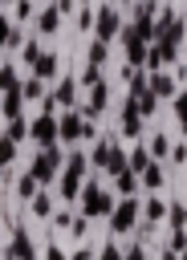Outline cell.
Segmentation results:
<instances>
[{
	"mask_svg": "<svg viewBox=\"0 0 187 260\" xmlns=\"http://www.w3.org/2000/svg\"><path fill=\"white\" fill-rule=\"evenodd\" d=\"M85 171H89V154H85V150H69L65 171H61V179H57V199H61V203L81 199V191H85V183H89Z\"/></svg>",
	"mask_w": 187,
	"mask_h": 260,
	"instance_id": "cell-1",
	"label": "cell"
},
{
	"mask_svg": "<svg viewBox=\"0 0 187 260\" xmlns=\"http://www.w3.org/2000/svg\"><path fill=\"white\" fill-rule=\"evenodd\" d=\"M65 150H61V142L57 146H41L37 154H33V162H28V171L41 179V187H57V179H61V171H65Z\"/></svg>",
	"mask_w": 187,
	"mask_h": 260,
	"instance_id": "cell-2",
	"label": "cell"
},
{
	"mask_svg": "<svg viewBox=\"0 0 187 260\" xmlns=\"http://www.w3.org/2000/svg\"><path fill=\"white\" fill-rule=\"evenodd\" d=\"M81 215L85 219H110L114 215V207H118V199H114V191H106L98 179H89L85 183V191H81Z\"/></svg>",
	"mask_w": 187,
	"mask_h": 260,
	"instance_id": "cell-3",
	"label": "cell"
},
{
	"mask_svg": "<svg viewBox=\"0 0 187 260\" xmlns=\"http://www.w3.org/2000/svg\"><path fill=\"white\" fill-rule=\"evenodd\" d=\"M142 219V203L134 199V195H126V199H118V207H114V215L106 219L110 223V236L118 240V236H126V232H134V223Z\"/></svg>",
	"mask_w": 187,
	"mask_h": 260,
	"instance_id": "cell-4",
	"label": "cell"
},
{
	"mask_svg": "<svg viewBox=\"0 0 187 260\" xmlns=\"http://www.w3.org/2000/svg\"><path fill=\"white\" fill-rule=\"evenodd\" d=\"M85 126H89V110H85V106L61 110V146H77V142H85Z\"/></svg>",
	"mask_w": 187,
	"mask_h": 260,
	"instance_id": "cell-5",
	"label": "cell"
},
{
	"mask_svg": "<svg viewBox=\"0 0 187 260\" xmlns=\"http://www.w3.org/2000/svg\"><path fill=\"white\" fill-rule=\"evenodd\" d=\"M33 142H37V150H41V146H57V142H61V114L41 110V114L33 118Z\"/></svg>",
	"mask_w": 187,
	"mask_h": 260,
	"instance_id": "cell-6",
	"label": "cell"
},
{
	"mask_svg": "<svg viewBox=\"0 0 187 260\" xmlns=\"http://www.w3.org/2000/svg\"><path fill=\"white\" fill-rule=\"evenodd\" d=\"M122 28H126L122 12H118L114 4H102V8H98V24H94V37L110 45V41H118V37H122Z\"/></svg>",
	"mask_w": 187,
	"mask_h": 260,
	"instance_id": "cell-7",
	"label": "cell"
},
{
	"mask_svg": "<svg viewBox=\"0 0 187 260\" xmlns=\"http://www.w3.org/2000/svg\"><path fill=\"white\" fill-rule=\"evenodd\" d=\"M118 41H122V57H126V65H134V69L142 65V69H146V57H150V45H146V41H142V37L134 32V24H126Z\"/></svg>",
	"mask_w": 187,
	"mask_h": 260,
	"instance_id": "cell-8",
	"label": "cell"
},
{
	"mask_svg": "<svg viewBox=\"0 0 187 260\" xmlns=\"http://www.w3.org/2000/svg\"><path fill=\"white\" fill-rule=\"evenodd\" d=\"M142 114H138V98H130L126 93V102H122V118H118V130H122V138H130V142H138V134H142Z\"/></svg>",
	"mask_w": 187,
	"mask_h": 260,
	"instance_id": "cell-9",
	"label": "cell"
},
{
	"mask_svg": "<svg viewBox=\"0 0 187 260\" xmlns=\"http://www.w3.org/2000/svg\"><path fill=\"white\" fill-rule=\"evenodd\" d=\"M4 256L8 260H37V248H33V236L24 228H12L8 244H4Z\"/></svg>",
	"mask_w": 187,
	"mask_h": 260,
	"instance_id": "cell-10",
	"label": "cell"
},
{
	"mask_svg": "<svg viewBox=\"0 0 187 260\" xmlns=\"http://www.w3.org/2000/svg\"><path fill=\"white\" fill-rule=\"evenodd\" d=\"M77 85H81L77 77H61V81L49 89V98L57 102V110H73V106H77Z\"/></svg>",
	"mask_w": 187,
	"mask_h": 260,
	"instance_id": "cell-11",
	"label": "cell"
},
{
	"mask_svg": "<svg viewBox=\"0 0 187 260\" xmlns=\"http://www.w3.org/2000/svg\"><path fill=\"white\" fill-rule=\"evenodd\" d=\"M150 89H154V98L163 102H175V93H179V77L175 73H167V69H159V73H150Z\"/></svg>",
	"mask_w": 187,
	"mask_h": 260,
	"instance_id": "cell-12",
	"label": "cell"
},
{
	"mask_svg": "<svg viewBox=\"0 0 187 260\" xmlns=\"http://www.w3.org/2000/svg\"><path fill=\"white\" fill-rule=\"evenodd\" d=\"M57 28H61V8H57V4H45V8L37 12V32H41V37H53Z\"/></svg>",
	"mask_w": 187,
	"mask_h": 260,
	"instance_id": "cell-13",
	"label": "cell"
},
{
	"mask_svg": "<svg viewBox=\"0 0 187 260\" xmlns=\"http://www.w3.org/2000/svg\"><path fill=\"white\" fill-rule=\"evenodd\" d=\"M57 69H61L57 49H45V53H41V61H37V69H33V77H41V81H61V77H57Z\"/></svg>",
	"mask_w": 187,
	"mask_h": 260,
	"instance_id": "cell-14",
	"label": "cell"
},
{
	"mask_svg": "<svg viewBox=\"0 0 187 260\" xmlns=\"http://www.w3.org/2000/svg\"><path fill=\"white\" fill-rule=\"evenodd\" d=\"M12 187H16V195H20V203H33V199L41 195V179H37L33 171H24V175H16V183H12Z\"/></svg>",
	"mask_w": 187,
	"mask_h": 260,
	"instance_id": "cell-15",
	"label": "cell"
},
{
	"mask_svg": "<svg viewBox=\"0 0 187 260\" xmlns=\"http://www.w3.org/2000/svg\"><path fill=\"white\" fill-rule=\"evenodd\" d=\"M85 93H89V106H85V110H89V118H94V114H102V110L110 106V81H98V85H89Z\"/></svg>",
	"mask_w": 187,
	"mask_h": 260,
	"instance_id": "cell-16",
	"label": "cell"
},
{
	"mask_svg": "<svg viewBox=\"0 0 187 260\" xmlns=\"http://www.w3.org/2000/svg\"><path fill=\"white\" fill-rule=\"evenodd\" d=\"M110 150H114V138H98V142L89 146V167H94V171H106V167H110Z\"/></svg>",
	"mask_w": 187,
	"mask_h": 260,
	"instance_id": "cell-17",
	"label": "cell"
},
{
	"mask_svg": "<svg viewBox=\"0 0 187 260\" xmlns=\"http://www.w3.org/2000/svg\"><path fill=\"white\" fill-rule=\"evenodd\" d=\"M4 138H8L12 146H20L24 138H33V122H24V118H12V122L4 126Z\"/></svg>",
	"mask_w": 187,
	"mask_h": 260,
	"instance_id": "cell-18",
	"label": "cell"
},
{
	"mask_svg": "<svg viewBox=\"0 0 187 260\" xmlns=\"http://www.w3.org/2000/svg\"><path fill=\"white\" fill-rule=\"evenodd\" d=\"M146 146H150V154H154V162H163V158H171V150H175V142L163 134V130H154L150 138H146Z\"/></svg>",
	"mask_w": 187,
	"mask_h": 260,
	"instance_id": "cell-19",
	"label": "cell"
},
{
	"mask_svg": "<svg viewBox=\"0 0 187 260\" xmlns=\"http://www.w3.org/2000/svg\"><path fill=\"white\" fill-rule=\"evenodd\" d=\"M150 162H154L150 146H146V142H134V146H130V171H134V175H142Z\"/></svg>",
	"mask_w": 187,
	"mask_h": 260,
	"instance_id": "cell-20",
	"label": "cell"
},
{
	"mask_svg": "<svg viewBox=\"0 0 187 260\" xmlns=\"http://www.w3.org/2000/svg\"><path fill=\"white\" fill-rule=\"evenodd\" d=\"M24 45H28V41H24V28L8 16V28H4V49H8V53H20Z\"/></svg>",
	"mask_w": 187,
	"mask_h": 260,
	"instance_id": "cell-21",
	"label": "cell"
},
{
	"mask_svg": "<svg viewBox=\"0 0 187 260\" xmlns=\"http://www.w3.org/2000/svg\"><path fill=\"white\" fill-rule=\"evenodd\" d=\"M24 89H16V93H4V122H12V118H24Z\"/></svg>",
	"mask_w": 187,
	"mask_h": 260,
	"instance_id": "cell-22",
	"label": "cell"
},
{
	"mask_svg": "<svg viewBox=\"0 0 187 260\" xmlns=\"http://www.w3.org/2000/svg\"><path fill=\"white\" fill-rule=\"evenodd\" d=\"M138 183H142V187H146V191L154 195V191H159V187L167 183V175H163V162H150V167H146V171L138 175Z\"/></svg>",
	"mask_w": 187,
	"mask_h": 260,
	"instance_id": "cell-23",
	"label": "cell"
},
{
	"mask_svg": "<svg viewBox=\"0 0 187 260\" xmlns=\"http://www.w3.org/2000/svg\"><path fill=\"white\" fill-rule=\"evenodd\" d=\"M167 207H171V203H163L159 195H150V199L142 203V219H146V223H163V219H167Z\"/></svg>",
	"mask_w": 187,
	"mask_h": 260,
	"instance_id": "cell-24",
	"label": "cell"
},
{
	"mask_svg": "<svg viewBox=\"0 0 187 260\" xmlns=\"http://www.w3.org/2000/svg\"><path fill=\"white\" fill-rule=\"evenodd\" d=\"M0 89H4V93L24 89V81H20V73H16V65H12V61H4V69H0Z\"/></svg>",
	"mask_w": 187,
	"mask_h": 260,
	"instance_id": "cell-25",
	"label": "cell"
},
{
	"mask_svg": "<svg viewBox=\"0 0 187 260\" xmlns=\"http://www.w3.org/2000/svg\"><path fill=\"white\" fill-rule=\"evenodd\" d=\"M138 187H142V183H138V175H134V171H130V167H126V171H122V175H114V191H118V195H122V199H126V195H134V191H138Z\"/></svg>",
	"mask_w": 187,
	"mask_h": 260,
	"instance_id": "cell-26",
	"label": "cell"
},
{
	"mask_svg": "<svg viewBox=\"0 0 187 260\" xmlns=\"http://www.w3.org/2000/svg\"><path fill=\"white\" fill-rule=\"evenodd\" d=\"M106 61H110V45L94 37V41H89V53H85V65H98V69H102Z\"/></svg>",
	"mask_w": 187,
	"mask_h": 260,
	"instance_id": "cell-27",
	"label": "cell"
},
{
	"mask_svg": "<svg viewBox=\"0 0 187 260\" xmlns=\"http://www.w3.org/2000/svg\"><path fill=\"white\" fill-rule=\"evenodd\" d=\"M167 223H171V232H187V203H171L167 207Z\"/></svg>",
	"mask_w": 187,
	"mask_h": 260,
	"instance_id": "cell-28",
	"label": "cell"
},
{
	"mask_svg": "<svg viewBox=\"0 0 187 260\" xmlns=\"http://www.w3.org/2000/svg\"><path fill=\"white\" fill-rule=\"evenodd\" d=\"M45 85H49V81H41V77H33V73H28V81H24V98H28V102H45V98H49V89H45Z\"/></svg>",
	"mask_w": 187,
	"mask_h": 260,
	"instance_id": "cell-29",
	"label": "cell"
},
{
	"mask_svg": "<svg viewBox=\"0 0 187 260\" xmlns=\"http://www.w3.org/2000/svg\"><path fill=\"white\" fill-rule=\"evenodd\" d=\"M28 211H33L37 219H49V215H53V195H49V191H41V195L28 203Z\"/></svg>",
	"mask_w": 187,
	"mask_h": 260,
	"instance_id": "cell-30",
	"label": "cell"
},
{
	"mask_svg": "<svg viewBox=\"0 0 187 260\" xmlns=\"http://www.w3.org/2000/svg\"><path fill=\"white\" fill-rule=\"evenodd\" d=\"M171 110H175V122H179V130L187 134V89H179V93H175Z\"/></svg>",
	"mask_w": 187,
	"mask_h": 260,
	"instance_id": "cell-31",
	"label": "cell"
},
{
	"mask_svg": "<svg viewBox=\"0 0 187 260\" xmlns=\"http://www.w3.org/2000/svg\"><path fill=\"white\" fill-rule=\"evenodd\" d=\"M94 24H98V8L81 4V12H77V32H94Z\"/></svg>",
	"mask_w": 187,
	"mask_h": 260,
	"instance_id": "cell-32",
	"label": "cell"
},
{
	"mask_svg": "<svg viewBox=\"0 0 187 260\" xmlns=\"http://www.w3.org/2000/svg\"><path fill=\"white\" fill-rule=\"evenodd\" d=\"M41 53H45V49H41V41H28V45H24V49H20V61H24V65H28V73H33V69H37V61H41Z\"/></svg>",
	"mask_w": 187,
	"mask_h": 260,
	"instance_id": "cell-33",
	"label": "cell"
},
{
	"mask_svg": "<svg viewBox=\"0 0 187 260\" xmlns=\"http://www.w3.org/2000/svg\"><path fill=\"white\" fill-rule=\"evenodd\" d=\"M130 98H134V93H130ZM154 110H159V98H154V89L138 93V114H142V118H154Z\"/></svg>",
	"mask_w": 187,
	"mask_h": 260,
	"instance_id": "cell-34",
	"label": "cell"
},
{
	"mask_svg": "<svg viewBox=\"0 0 187 260\" xmlns=\"http://www.w3.org/2000/svg\"><path fill=\"white\" fill-rule=\"evenodd\" d=\"M77 81H81V85H85V89H89V85H98V81H106V73H102V69H98V65H85V69H81V77H77Z\"/></svg>",
	"mask_w": 187,
	"mask_h": 260,
	"instance_id": "cell-35",
	"label": "cell"
},
{
	"mask_svg": "<svg viewBox=\"0 0 187 260\" xmlns=\"http://www.w3.org/2000/svg\"><path fill=\"white\" fill-rule=\"evenodd\" d=\"M8 16H12V20H16V24H24V20H28V16H33V0H16V8H12V12H8Z\"/></svg>",
	"mask_w": 187,
	"mask_h": 260,
	"instance_id": "cell-36",
	"label": "cell"
},
{
	"mask_svg": "<svg viewBox=\"0 0 187 260\" xmlns=\"http://www.w3.org/2000/svg\"><path fill=\"white\" fill-rule=\"evenodd\" d=\"M98 260H126V252H122V244H102V252H98Z\"/></svg>",
	"mask_w": 187,
	"mask_h": 260,
	"instance_id": "cell-37",
	"label": "cell"
},
{
	"mask_svg": "<svg viewBox=\"0 0 187 260\" xmlns=\"http://www.w3.org/2000/svg\"><path fill=\"white\" fill-rule=\"evenodd\" d=\"M85 232H89V219L77 211V219H73V232H69V236H73V240H85Z\"/></svg>",
	"mask_w": 187,
	"mask_h": 260,
	"instance_id": "cell-38",
	"label": "cell"
},
{
	"mask_svg": "<svg viewBox=\"0 0 187 260\" xmlns=\"http://www.w3.org/2000/svg\"><path fill=\"white\" fill-rule=\"evenodd\" d=\"M73 219H77V215H69V211H57V219H53V223H57V232H73Z\"/></svg>",
	"mask_w": 187,
	"mask_h": 260,
	"instance_id": "cell-39",
	"label": "cell"
},
{
	"mask_svg": "<svg viewBox=\"0 0 187 260\" xmlns=\"http://www.w3.org/2000/svg\"><path fill=\"white\" fill-rule=\"evenodd\" d=\"M171 252H187V232H171Z\"/></svg>",
	"mask_w": 187,
	"mask_h": 260,
	"instance_id": "cell-40",
	"label": "cell"
},
{
	"mask_svg": "<svg viewBox=\"0 0 187 260\" xmlns=\"http://www.w3.org/2000/svg\"><path fill=\"white\" fill-rule=\"evenodd\" d=\"M69 260H98V252H89V248L81 244V248H73V252H69Z\"/></svg>",
	"mask_w": 187,
	"mask_h": 260,
	"instance_id": "cell-41",
	"label": "cell"
},
{
	"mask_svg": "<svg viewBox=\"0 0 187 260\" xmlns=\"http://www.w3.org/2000/svg\"><path fill=\"white\" fill-rule=\"evenodd\" d=\"M126 260H150V256H146L142 244H130V248H126Z\"/></svg>",
	"mask_w": 187,
	"mask_h": 260,
	"instance_id": "cell-42",
	"label": "cell"
},
{
	"mask_svg": "<svg viewBox=\"0 0 187 260\" xmlns=\"http://www.w3.org/2000/svg\"><path fill=\"white\" fill-rule=\"evenodd\" d=\"M171 158H175V162H187V142H175V150H171Z\"/></svg>",
	"mask_w": 187,
	"mask_h": 260,
	"instance_id": "cell-43",
	"label": "cell"
},
{
	"mask_svg": "<svg viewBox=\"0 0 187 260\" xmlns=\"http://www.w3.org/2000/svg\"><path fill=\"white\" fill-rule=\"evenodd\" d=\"M45 260H69V256H65L57 244H49V248H45Z\"/></svg>",
	"mask_w": 187,
	"mask_h": 260,
	"instance_id": "cell-44",
	"label": "cell"
},
{
	"mask_svg": "<svg viewBox=\"0 0 187 260\" xmlns=\"http://www.w3.org/2000/svg\"><path fill=\"white\" fill-rule=\"evenodd\" d=\"M53 4H57V8H61V16H69V12H73V8H77V0H53Z\"/></svg>",
	"mask_w": 187,
	"mask_h": 260,
	"instance_id": "cell-45",
	"label": "cell"
},
{
	"mask_svg": "<svg viewBox=\"0 0 187 260\" xmlns=\"http://www.w3.org/2000/svg\"><path fill=\"white\" fill-rule=\"evenodd\" d=\"M179 260H187V252H179Z\"/></svg>",
	"mask_w": 187,
	"mask_h": 260,
	"instance_id": "cell-46",
	"label": "cell"
},
{
	"mask_svg": "<svg viewBox=\"0 0 187 260\" xmlns=\"http://www.w3.org/2000/svg\"><path fill=\"white\" fill-rule=\"evenodd\" d=\"M77 4H89V0H77Z\"/></svg>",
	"mask_w": 187,
	"mask_h": 260,
	"instance_id": "cell-47",
	"label": "cell"
},
{
	"mask_svg": "<svg viewBox=\"0 0 187 260\" xmlns=\"http://www.w3.org/2000/svg\"><path fill=\"white\" fill-rule=\"evenodd\" d=\"M183 20H187V12H183Z\"/></svg>",
	"mask_w": 187,
	"mask_h": 260,
	"instance_id": "cell-48",
	"label": "cell"
}]
</instances>
